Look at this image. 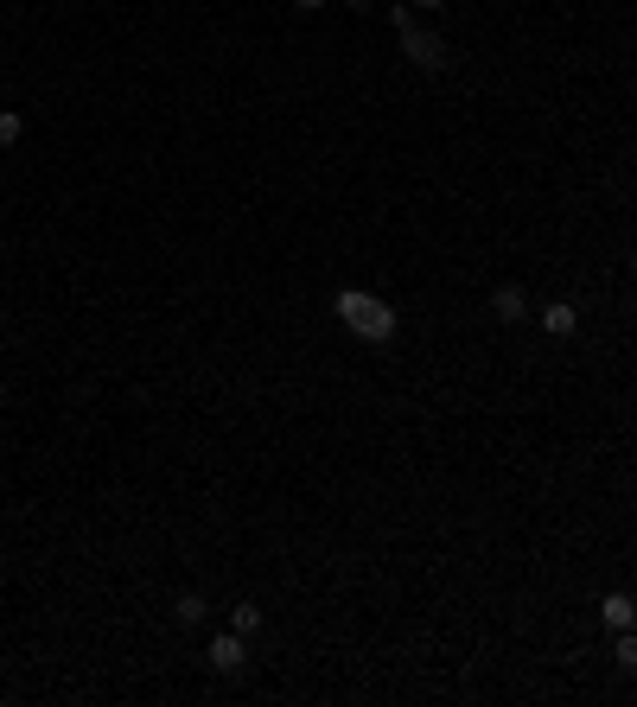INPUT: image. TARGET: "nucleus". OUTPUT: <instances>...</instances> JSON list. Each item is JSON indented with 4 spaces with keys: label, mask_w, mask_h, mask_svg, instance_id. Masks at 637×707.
<instances>
[{
    "label": "nucleus",
    "mask_w": 637,
    "mask_h": 707,
    "mask_svg": "<svg viewBox=\"0 0 637 707\" xmlns=\"http://www.w3.org/2000/svg\"><path fill=\"white\" fill-rule=\"evenodd\" d=\"M332 313H338V325L344 332H357L364 344H389L395 338V306L389 300H376V293H364V287H344L338 300H332Z\"/></svg>",
    "instance_id": "1"
},
{
    "label": "nucleus",
    "mask_w": 637,
    "mask_h": 707,
    "mask_svg": "<svg viewBox=\"0 0 637 707\" xmlns=\"http://www.w3.org/2000/svg\"><path fill=\"white\" fill-rule=\"evenodd\" d=\"M402 58L415 64V71H440V64H446V39H440V32L408 26V32H402Z\"/></svg>",
    "instance_id": "2"
},
{
    "label": "nucleus",
    "mask_w": 637,
    "mask_h": 707,
    "mask_svg": "<svg viewBox=\"0 0 637 707\" xmlns=\"http://www.w3.org/2000/svg\"><path fill=\"white\" fill-rule=\"evenodd\" d=\"M204 657H211L217 676H236V669H249V637H243V631H217Z\"/></svg>",
    "instance_id": "3"
},
{
    "label": "nucleus",
    "mask_w": 637,
    "mask_h": 707,
    "mask_svg": "<svg viewBox=\"0 0 637 707\" xmlns=\"http://www.w3.org/2000/svg\"><path fill=\"white\" fill-rule=\"evenodd\" d=\"M542 332H548V338H574V332H580V306H574V300H548V306H542Z\"/></svg>",
    "instance_id": "4"
},
{
    "label": "nucleus",
    "mask_w": 637,
    "mask_h": 707,
    "mask_svg": "<svg viewBox=\"0 0 637 707\" xmlns=\"http://www.w3.org/2000/svg\"><path fill=\"white\" fill-rule=\"evenodd\" d=\"M491 319H497V325H523V319H529V300H523V287H510V281L497 287V293H491Z\"/></svg>",
    "instance_id": "5"
},
{
    "label": "nucleus",
    "mask_w": 637,
    "mask_h": 707,
    "mask_svg": "<svg viewBox=\"0 0 637 707\" xmlns=\"http://www.w3.org/2000/svg\"><path fill=\"white\" fill-rule=\"evenodd\" d=\"M599 625H606V631H631L637 625V599L631 593H606V599H599Z\"/></svg>",
    "instance_id": "6"
},
{
    "label": "nucleus",
    "mask_w": 637,
    "mask_h": 707,
    "mask_svg": "<svg viewBox=\"0 0 637 707\" xmlns=\"http://www.w3.org/2000/svg\"><path fill=\"white\" fill-rule=\"evenodd\" d=\"M172 618H179V625H204V618H211V599H204L198 586H185V593L172 599Z\"/></svg>",
    "instance_id": "7"
},
{
    "label": "nucleus",
    "mask_w": 637,
    "mask_h": 707,
    "mask_svg": "<svg viewBox=\"0 0 637 707\" xmlns=\"http://www.w3.org/2000/svg\"><path fill=\"white\" fill-rule=\"evenodd\" d=\"M262 625H268V612L255 606V599H243V606H230V631H243V637H255V631H262Z\"/></svg>",
    "instance_id": "8"
},
{
    "label": "nucleus",
    "mask_w": 637,
    "mask_h": 707,
    "mask_svg": "<svg viewBox=\"0 0 637 707\" xmlns=\"http://www.w3.org/2000/svg\"><path fill=\"white\" fill-rule=\"evenodd\" d=\"M612 663L625 669V676H637V625L631 631H612Z\"/></svg>",
    "instance_id": "9"
},
{
    "label": "nucleus",
    "mask_w": 637,
    "mask_h": 707,
    "mask_svg": "<svg viewBox=\"0 0 637 707\" xmlns=\"http://www.w3.org/2000/svg\"><path fill=\"white\" fill-rule=\"evenodd\" d=\"M20 134H26V115L20 109H0V147H13Z\"/></svg>",
    "instance_id": "10"
},
{
    "label": "nucleus",
    "mask_w": 637,
    "mask_h": 707,
    "mask_svg": "<svg viewBox=\"0 0 637 707\" xmlns=\"http://www.w3.org/2000/svg\"><path fill=\"white\" fill-rule=\"evenodd\" d=\"M344 7H351V13H370V0H344Z\"/></svg>",
    "instance_id": "11"
},
{
    "label": "nucleus",
    "mask_w": 637,
    "mask_h": 707,
    "mask_svg": "<svg viewBox=\"0 0 637 707\" xmlns=\"http://www.w3.org/2000/svg\"><path fill=\"white\" fill-rule=\"evenodd\" d=\"M415 7H421V13H434V7H446V0H415Z\"/></svg>",
    "instance_id": "12"
},
{
    "label": "nucleus",
    "mask_w": 637,
    "mask_h": 707,
    "mask_svg": "<svg viewBox=\"0 0 637 707\" xmlns=\"http://www.w3.org/2000/svg\"><path fill=\"white\" fill-rule=\"evenodd\" d=\"M294 7H306V13H313V7H325V0H294Z\"/></svg>",
    "instance_id": "13"
},
{
    "label": "nucleus",
    "mask_w": 637,
    "mask_h": 707,
    "mask_svg": "<svg viewBox=\"0 0 637 707\" xmlns=\"http://www.w3.org/2000/svg\"><path fill=\"white\" fill-rule=\"evenodd\" d=\"M631 281H637V255H631Z\"/></svg>",
    "instance_id": "14"
}]
</instances>
